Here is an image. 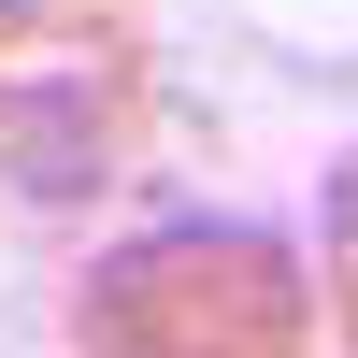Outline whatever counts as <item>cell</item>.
<instances>
[{"instance_id": "obj_2", "label": "cell", "mask_w": 358, "mask_h": 358, "mask_svg": "<svg viewBox=\"0 0 358 358\" xmlns=\"http://www.w3.org/2000/svg\"><path fill=\"white\" fill-rule=\"evenodd\" d=\"M143 29L115 0H0V187L86 201L143 158Z\"/></svg>"}, {"instance_id": "obj_3", "label": "cell", "mask_w": 358, "mask_h": 358, "mask_svg": "<svg viewBox=\"0 0 358 358\" xmlns=\"http://www.w3.org/2000/svg\"><path fill=\"white\" fill-rule=\"evenodd\" d=\"M315 229H330V287H315V330L358 344V143L330 158V187H315Z\"/></svg>"}, {"instance_id": "obj_1", "label": "cell", "mask_w": 358, "mask_h": 358, "mask_svg": "<svg viewBox=\"0 0 358 358\" xmlns=\"http://www.w3.org/2000/svg\"><path fill=\"white\" fill-rule=\"evenodd\" d=\"M72 344L86 358H301L315 273L301 244H273L244 215H172L72 287Z\"/></svg>"}]
</instances>
